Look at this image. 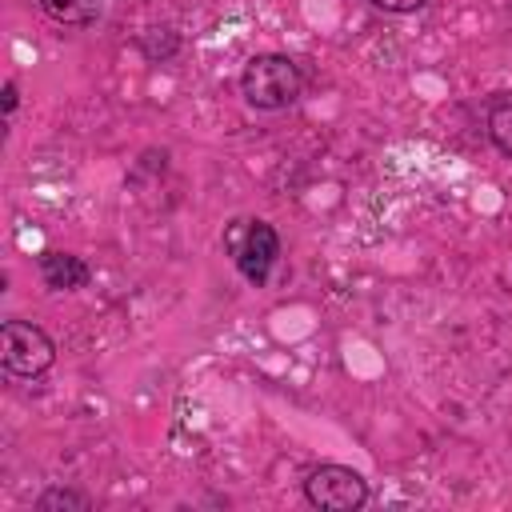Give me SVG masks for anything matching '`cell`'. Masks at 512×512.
Wrapping results in <instances>:
<instances>
[{
	"label": "cell",
	"instance_id": "3957f363",
	"mask_svg": "<svg viewBox=\"0 0 512 512\" xmlns=\"http://www.w3.org/2000/svg\"><path fill=\"white\" fill-rule=\"evenodd\" d=\"M0 360L12 376L36 380L56 364V344L40 324L28 320H4L0 324Z\"/></svg>",
	"mask_w": 512,
	"mask_h": 512
},
{
	"label": "cell",
	"instance_id": "277c9868",
	"mask_svg": "<svg viewBox=\"0 0 512 512\" xmlns=\"http://www.w3.org/2000/svg\"><path fill=\"white\" fill-rule=\"evenodd\" d=\"M304 500L324 512H356L368 504V480L348 464H320L304 476Z\"/></svg>",
	"mask_w": 512,
	"mask_h": 512
},
{
	"label": "cell",
	"instance_id": "5b68a950",
	"mask_svg": "<svg viewBox=\"0 0 512 512\" xmlns=\"http://www.w3.org/2000/svg\"><path fill=\"white\" fill-rule=\"evenodd\" d=\"M40 280L52 292H76V288H88L92 268L76 252H44L40 256Z\"/></svg>",
	"mask_w": 512,
	"mask_h": 512
},
{
	"label": "cell",
	"instance_id": "9c48e42d",
	"mask_svg": "<svg viewBox=\"0 0 512 512\" xmlns=\"http://www.w3.org/2000/svg\"><path fill=\"white\" fill-rule=\"evenodd\" d=\"M32 508L36 512H88L92 508V496L88 492H76V488H44Z\"/></svg>",
	"mask_w": 512,
	"mask_h": 512
},
{
	"label": "cell",
	"instance_id": "8992f818",
	"mask_svg": "<svg viewBox=\"0 0 512 512\" xmlns=\"http://www.w3.org/2000/svg\"><path fill=\"white\" fill-rule=\"evenodd\" d=\"M40 12L68 28H88L104 16V0H36Z\"/></svg>",
	"mask_w": 512,
	"mask_h": 512
},
{
	"label": "cell",
	"instance_id": "7a4b0ae2",
	"mask_svg": "<svg viewBox=\"0 0 512 512\" xmlns=\"http://www.w3.org/2000/svg\"><path fill=\"white\" fill-rule=\"evenodd\" d=\"M224 252L248 284H264L280 260V236L268 220H232L224 232Z\"/></svg>",
	"mask_w": 512,
	"mask_h": 512
},
{
	"label": "cell",
	"instance_id": "6da1fadb",
	"mask_svg": "<svg viewBox=\"0 0 512 512\" xmlns=\"http://www.w3.org/2000/svg\"><path fill=\"white\" fill-rule=\"evenodd\" d=\"M304 92V72L292 56L284 52H256L248 56L240 72V96L256 112H284L300 100Z\"/></svg>",
	"mask_w": 512,
	"mask_h": 512
},
{
	"label": "cell",
	"instance_id": "52a82bcc",
	"mask_svg": "<svg viewBox=\"0 0 512 512\" xmlns=\"http://www.w3.org/2000/svg\"><path fill=\"white\" fill-rule=\"evenodd\" d=\"M136 48H140L144 60L164 64V60H172V56L180 52V32H176L172 24H152V28H144V32L136 36Z\"/></svg>",
	"mask_w": 512,
	"mask_h": 512
},
{
	"label": "cell",
	"instance_id": "30bf717a",
	"mask_svg": "<svg viewBox=\"0 0 512 512\" xmlns=\"http://www.w3.org/2000/svg\"><path fill=\"white\" fill-rule=\"evenodd\" d=\"M372 8H380V12H392V16H404V12H416V8H424L428 0H368Z\"/></svg>",
	"mask_w": 512,
	"mask_h": 512
},
{
	"label": "cell",
	"instance_id": "ba28073f",
	"mask_svg": "<svg viewBox=\"0 0 512 512\" xmlns=\"http://www.w3.org/2000/svg\"><path fill=\"white\" fill-rule=\"evenodd\" d=\"M484 132H488V140H492L504 156H512V96H508V92H504V96H496V100L488 104Z\"/></svg>",
	"mask_w": 512,
	"mask_h": 512
},
{
	"label": "cell",
	"instance_id": "8fae6325",
	"mask_svg": "<svg viewBox=\"0 0 512 512\" xmlns=\"http://www.w3.org/2000/svg\"><path fill=\"white\" fill-rule=\"evenodd\" d=\"M16 100H20V88H16V80H8V84H4V116L16 112Z\"/></svg>",
	"mask_w": 512,
	"mask_h": 512
}]
</instances>
